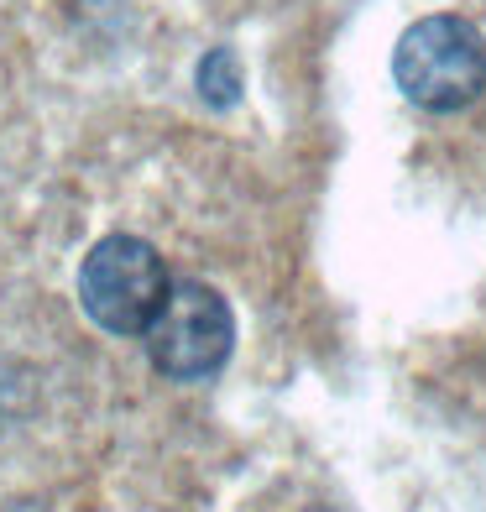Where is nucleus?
I'll list each match as a JSON object with an SVG mask.
<instances>
[{
  "instance_id": "obj_3",
  "label": "nucleus",
  "mask_w": 486,
  "mask_h": 512,
  "mask_svg": "<svg viewBox=\"0 0 486 512\" xmlns=\"http://www.w3.org/2000/svg\"><path fill=\"white\" fill-rule=\"evenodd\" d=\"M230 345H236V319L230 304L204 288V283H173L168 304L157 309V319L147 324V356L162 377L173 382H204L230 361Z\"/></svg>"
},
{
  "instance_id": "obj_4",
  "label": "nucleus",
  "mask_w": 486,
  "mask_h": 512,
  "mask_svg": "<svg viewBox=\"0 0 486 512\" xmlns=\"http://www.w3.org/2000/svg\"><path fill=\"white\" fill-rule=\"evenodd\" d=\"M199 95L210 105H236V95H241V58L230 48H210V58L199 63Z\"/></svg>"
},
{
  "instance_id": "obj_1",
  "label": "nucleus",
  "mask_w": 486,
  "mask_h": 512,
  "mask_svg": "<svg viewBox=\"0 0 486 512\" xmlns=\"http://www.w3.org/2000/svg\"><path fill=\"white\" fill-rule=\"evenodd\" d=\"M392 79L419 110H466L486 89V42L466 16H424L392 48Z\"/></svg>"
},
{
  "instance_id": "obj_2",
  "label": "nucleus",
  "mask_w": 486,
  "mask_h": 512,
  "mask_svg": "<svg viewBox=\"0 0 486 512\" xmlns=\"http://www.w3.org/2000/svg\"><path fill=\"white\" fill-rule=\"evenodd\" d=\"M168 288V267L142 236H105L79 267V304L110 335H147Z\"/></svg>"
}]
</instances>
